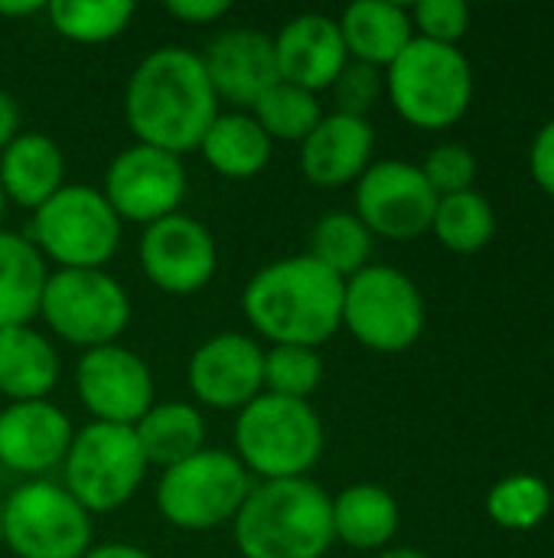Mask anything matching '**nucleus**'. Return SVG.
<instances>
[{"mask_svg": "<svg viewBox=\"0 0 554 558\" xmlns=\"http://www.w3.org/2000/svg\"><path fill=\"white\" fill-rule=\"evenodd\" d=\"M124 118L137 144H150L176 157L196 150L219 118V98L199 52L160 46L144 56L124 88Z\"/></svg>", "mask_w": 554, "mask_h": 558, "instance_id": "obj_1", "label": "nucleus"}, {"mask_svg": "<svg viewBox=\"0 0 554 558\" xmlns=\"http://www.w3.org/2000/svg\"><path fill=\"white\" fill-rule=\"evenodd\" d=\"M346 281L310 255L278 258L245 284L242 307L248 324L271 347H323L343 327Z\"/></svg>", "mask_w": 554, "mask_h": 558, "instance_id": "obj_2", "label": "nucleus"}, {"mask_svg": "<svg viewBox=\"0 0 554 558\" xmlns=\"http://www.w3.org/2000/svg\"><path fill=\"white\" fill-rule=\"evenodd\" d=\"M232 530L245 558H323L336 543L330 494L307 477L251 487Z\"/></svg>", "mask_w": 554, "mask_h": 558, "instance_id": "obj_3", "label": "nucleus"}, {"mask_svg": "<svg viewBox=\"0 0 554 558\" xmlns=\"http://www.w3.org/2000/svg\"><path fill=\"white\" fill-rule=\"evenodd\" d=\"M323 454V422L310 402L261 392L235 418V458L261 481H294Z\"/></svg>", "mask_w": 554, "mask_h": 558, "instance_id": "obj_4", "label": "nucleus"}, {"mask_svg": "<svg viewBox=\"0 0 554 558\" xmlns=\"http://www.w3.org/2000/svg\"><path fill=\"white\" fill-rule=\"evenodd\" d=\"M385 92L408 124L451 128L470 108L473 69L457 46L415 36L385 69Z\"/></svg>", "mask_w": 554, "mask_h": 558, "instance_id": "obj_5", "label": "nucleus"}, {"mask_svg": "<svg viewBox=\"0 0 554 558\" xmlns=\"http://www.w3.org/2000/svg\"><path fill=\"white\" fill-rule=\"evenodd\" d=\"M248 494L251 474L242 468V461L229 451L202 448L199 454L160 474L157 510L176 530L206 533L232 523Z\"/></svg>", "mask_w": 554, "mask_h": 558, "instance_id": "obj_6", "label": "nucleus"}, {"mask_svg": "<svg viewBox=\"0 0 554 558\" xmlns=\"http://www.w3.org/2000/svg\"><path fill=\"white\" fill-rule=\"evenodd\" d=\"M26 239L59 268H104L121 245V219L101 190L65 183L33 213Z\"/></svg>", "mask_w": 554, "mask_h": 558, "instance_id": "obj_7", "label": "nucleus"}, {"mask_svg": "<svg viewBox=\"0 0 554 558\" xmlns=\"http://www.w3.org/2000/svg\"><path fill=\"white\" fill-rule=\"evenodd\" d=\"M39 317L46 327L82 350L118 343L131 324V298L104 268H56L46 281Z\"/></svg>", "mask_w": 554, "mask_h": 558, "instance_id": "obj_8", "label": "nucleus"}, {"mask_svg": "<svg viewBox=\"0 0 554 558\" xmlns=\"http://www.w3.org/2000/svg\"><path fill=\"white\" fill-rule=\"evenodd\" d=\"M62 468V487L88 513H111L137 494L150 464L137 445L134 428L91 422L72 435Z\"/></svg>", "mask_w": 554, "mask_h": 558, "instance_id": "obj_9", "label": "nucleus"}, {"mask_svg": "<svg viewBox=\"0 0 554 558\" xmlns=\"http://www.w3.org/2000/svg\"><path fill=\"white\" fill-rule=\"evenodd\" d=\"M343 327L366 350L405 353L421 340L424 298L405 271L366 265L343 288Z\"/></svg>", "mask_w": 554, "mask_h": 558, "instance_id": "obj_10", "label": "nucleus"}, {"mask_svg": "<svg viewBox=\"0 0 554 558\" xmlns=\"http://www.w3.org/2000/svg\"><path fill=\"white\" fill-rule=\"evenodd\" d=\"M3 546L16 558H82L91 513L52 481H29L3 500Z\"/></svg>", "mask_w": 554, "mask_h": 558, "instance_id": "obj_11", "label": "nucleus"}, {"mask_svg": "<svg viewBox=\"0 0 554 558\" xmlns=\"http://www.w3.org/2000/svg\"><path fill=\"white\" fill-rule=\"evenodd\" d=\"M101 193L121 222H160L180 213L186 196L183 157L150 144H131L108 163Z\"/></svg>", "mask_w": 554, "mask_h": 558, "instance_id": "obj_12", "label": "nucleus"}, {"mask_svg": "<svg viewBox=\"0 0 554 558\" xmlns=\"http://www.w3.org/2000/svg\"><path fill=\"white\" fill-rule=\"evenodd\" d=\"M438 193L421 167L405 160H376L356 180V216L372 235L411 242L434 222Z\"/></svg>", "mask_w": 554, "mask_h": 558, "instance_id": "obj_13", "label": "nucleus"}, {"mask_svg": "<svg viewBox=\"0 0 554 558\" xmlns=\"http://www.w3.org/2000/svg\"><path fill=\"white\" fill-rule=\"evenodd\" d=\"M75 389L85 412L104 425L134 428L153 405L150 366L121 343L85 350L75 366Z\"/></svg>", "mask_w": 554, "mask_h": 558, "instance_id": "obj_14", "label": "nucleus"}, {"mask_svg": "<svg viewBox=\"0 0 554 558\" xmlns=\"http://www.w3.org/2000/svg\"><path fill=\"white\" fill-rule=\"evenodd\" d=\"M216 265H219L216 239L199 219L186 213H173L160 222L144 226L140 268L147 281L163 294L186 298L202 291L212 281Z\"/></svg>", "mask_w": 554, "mask_h": 558, "instance_id": "obj_15", "label": "nucleus"}, {"mask_svg": "<svg viewBox=\"0 0 554 558\" xmlns=\"http://www.w3.org/2000/svg\"><path fill=\"white\" fill-rule=\"evenodd\" d=\"M193 396L219 412H242L264 392V350L245 333H216L189 360Z\"/></svg>", "mask_w": 554, "mask_h": 558, "instance_id": "obj_16", "label": "nucleus"}, {"mask_svg": "<svg viewBox=\"0 0 554 558\" xmlns=\"http://www.w3.org/2000/svg\"><path fill=\"white\" fill-rule=\"evenodd\" d=\"M199 59L216 98L242 108H251L274 82H281L274 39L251 26H232L219 33Z\"/></svg>", "mask_w": 554, "mask_h": 558, "instance_id": "obj_17", "label": "nucleus"}, {"mask_svg": "<svg viewBox=\"0 0 554 558\" xmlns=\"http://www.w3.org/2000/svg\"><path fill=\"white\" fill-rule=\"evenodd\" d=\"M72 435L69 415L49 399L10 402L0 412V464L39 481L65 461Z\"/></svg>", "mask_w": 554, "mask_h": 558, "instance_id": "obj_18", "label": "nucleus"}, {"mask_svg": "<svg viewBox=\"0 0 554 558\" xmlns=\"http://www.w3.org/2000/svg\"><path fill=\"white\" fill-rule=\"evenodd\" d=\"M271 39L281 82L313 95L327 92L349 62L340 23L323 13H300L287 20Z\"/></svg>", "mask_w": 554, "mask_h": 558, "instance_id": "obj_19", "label": "nucleus"}, {"mask_svg": "<svg viewBox=\"0 0 554 558\" xmlns=\"http://www.w3.org/2000/svg\"><path fill=\"white\" fill-rule=\"evenodd\" d=\"M376 131L369 118L323 114L320 124L300 144V170L320 190H340L356 183L372 163Z\"/></svg>", "mask_w": 554, "mask_h": 558, "instance_id": "obj_20", "label": "nucleus"}, {"mask_svg": "<svg viewBox=\"0 0 554 558\" xmlns=\"http://www.w3.org/2000/svg\"><path fill=\"white\" fill-rule=\"evenodd\" d=\"M65 186V157L59 144L39 131H20L0 150V190L7 203L36 213Z\"/></svg>", "mask_w": 554, "mask_h": 558, "instance_id": "obj_21", "label": "nucleus"}, {"mask_svg": "<svg viewBox=\"0 0 554 558\" xmlns=\"http://www.w3.org/2000/svg\"><path fill=\"white\" fill-rule=\"evenodd\" d=\"M336 23L349 59L376 69H389L415 39L408 10L389 0H356L343 10Z\"/></svg>", "mask_w": 554, "mask_h": 558, "instance_id": "obj_22", "label": "nucleus"}, {"mask_svg": "<svg viewBox=\"0 0 554 558\" xmlns=\"http://www.w3.org/2000/svg\"><path fill=\"white\" fill-rule=\"evenodd\" d=\"M59 379L56 347L26 327L0 330V392L10 402H39L52 392Z\"/></svg>", "mask_w": 554, "mask_h": 558, "instance_id": "obj_23", "label": "nucleus"}, {"mask_svg": "<svg viewBox=\"0 0 554 558\" xmlns=\"http://www.w3.org/2000/svg\"><path fill=\"white\" fill-rule=\"evenodd\" d=\"M333 510V536L349 549L369 553L385 549L398 533V504L379 484H353L343 494L330 497Z\"/></svg>", "mask_w": 554, "mask_h": 558, "instance_id": "obj_24", "label": "nucleus"}, {"mask_svg": "<svg viewBox=\"0 0 554 558\" xmlns=\"http://www.w3.org/2000/svg\"><path fill=\"white\" fill-rule=\"evenodd\" d=\"M46 281L49 271L39 248L26 235L0 229V330L26 327L39 317Z\"/></svg>", "mask_w": 554, "mask_h": 558, "instance_id": "obj_25", "label": "nucleus"}, {"mask_svg": "<svg viewBox=\"0 0 554 558\" xmlns=\"http://www.w3.org/2000/svg\"><path fill=\"white\" fill-rule=\"evenodd\" d=\"M202 160L229 180H248L258 177L271 160V137L261 131V124L245 111H229L212 121L206 137L199 141Z\"/></svg>", "mask_w": 554, "mask_h": 558, "instance_id": "obj_26", "label": "nucleus"}, {"mask_svg": "<svg viewBox=\"0 0 554 558\" xmlns=\"http://www.w3.org/2000/svg\"><path fill=\"white\" fill-rule=\"evenodd\" d=\"M134 435H137V445H140L147 464H157L160 471L183 464L186 458H193L206 448V422L186 402L150 405L144 412V418L134 425Z\"/></svg>", "mask_w": 554, "mask_h": 558, "instance_id": "obj_27", "label": "nucleus"}, {"mask_svg": "<svg viewBox=\"0 0 554 558\" xmlns=\"http://www.w3.org/2000/svg\"><path fill=\"white\" fill-rule=\"evenodd\" d=\"M431 232L438 235V242L444 248H451L457 255H470V252H480L483 245H490V239L496 232V213H493L490 199L477 190L438 196Z\"/></svg>", "mask_w": 554, "mask_h": 558, "instance_id": "obj_28", "label": "nucleus"}, {"mask_svg": "<svg viewBox=\"0 0 554 558\" xmlns=\"http://www.w3.org/2000/svg\"><path fill=\"white\" fill-rule=\"evenodd\" d=\"M317 265L333 271L336 278L349 281L369 265L372 255V232L362 226L356 213H330L310 229V252Z\"/></svg>", "mask_w": 554, "mask_h": 558, "instance_id": "obj_29", "label": "nucleus"}, {"mask_svg": "<svg viewBox=\"0 0 554 558\" xmlns=\"http://www.w3.org/2000/svg\"><path fill=\"white\" fill-rule=\"evenodd\" d=\"M49 23L72 43H108L127 29L137 7L131 0H52L46 3Z\"/></svg>", "mask_w": 554, "mask_h": 558, "instance_id": "obj_30", "label": "nucleus"}, {"mask_svg": "<svg viewBox=\"0 0 554 558\" xmlns=\"http://www.w3.org/2000/svg\"><path fill=\"white\" fill-rule=\"evenodd\" d=\"M251 118L261 124V131L271 141H294L304 144L307 134L320 124L323 108L320 98L307 88L287 85V82H274L255 105H251Z\"/></svg>", "mask_w": 554, "mask_h": 558, "instance_id": "obj_31", "label": "nucleus"}, {"mask_svg": "<svg viewBox=\"0 0 554 558\" xmlns=\"http://www.w3.org/2000/svg\"><path fill=\"white\" fill-rule=\"evenodd\" d=\"M549 510H552V490L535 474L503 477L487 497V513L503 530H519V533L535 530L549 517Z\"/></svg>", "mask_w": 554, "mask_h": 558, "instance_id": "obj_32", "label": "nucleus"}, {"mask_svg": "<svg viewBox=\"0 0 554 558\" xmlns=\"http://www.w3.org/2000/svg\"><path fill=\"white\" fill-rule=\"evenodd\" d=\"M323 383V360L313 347H271L264 350V392L281 399L310 402Z\"/></svg>", "mask_w": 554, "mask_h": 558, "instance_id": "obj_33", "label": "nucleus"}, {"mask_svg": "<svg viewBox=\"0 0 554 558\" xmlns=\"http://www.w3.org/2000/svg\"><path fill=\"white\" fill-rule=\"evenodd\" d=\"M424 180L431 183V190L438 196H451V193H464L473 190L477 180V157L470 147L464 144H438L424 163H421Z\"/></svg>", "mask_w": 554, "mask_h": 558, "instance_id": "obj_34", "label": "nucleus"}, {"mask_svg": "<svg viewBox=\"0 0 554 558\" xmlns=\"http://www.w3.org/2000/svg\"><path fill=\"white\" fill-rule=\"evenodd\" d=\"M411 26L421 39L457 46L470 29V7L464 0H421L411 7Z\"/></svg>", "mask_w": 554, "mask_h": 558, "instance_id": "obj_35", "label": "nucleus"}, {"mask_svg": "<svg viewBox=\"0 0 554 558\" xmlns=\"http://www.w3.org/2000/svg\"><path fill=\"white\" fill-rule=\"evenodd\" d=\"M382 88H385L382 69L366 65V62H353V59L346 62V69L330 85V92L336 98V111L340 114H353V118H366L376 108Z\"/></svg>", "mask_w": 554, "mask_h": 558, "instance_id": "obj_36", "label": "nucleus"}, {"mask_svg": "<svg viewBox=\"0 0 554 558\" xmlns=\"http://www.w3.org/2000/svg\"><path fill=\"white\" fill-rule=\"evenodd\" d=\"M529 170H532V180H535L549 196H554V118L535 134V141H532Z\"/></svg>", "mask_w": 554, "mask_h": 558, "instance_id": "obj_37", "label": "nucleus"}, {"mask_svg": "<svg viewBox=\"0 0 554 558\" xmlns=\"http://www.w3.org/2000/svg\"><path fill=\"white\" fill-rule=\"evenodd\" d=\"M167 13L176 16L180 23L206 26V23H216V20L229 16L232 13V3L229 0H170L167 3Z\"/></svg>", "mask_w": 554, "mask_h": 558, "instance_id": "obj_38", "label": "nucleus"}, {"mask_svg": "<svg viewBox=\"0 0 554 558\" xmlns=\"http://www.w3.org/2000/svg\"><path fill=\"white\" fill-rule=\"evenodd\" d=\"M20 134V108L10 92L0 88V150Z\"/></svg>", "mask_w": 554, "mask_h": 558, "instance_id": "obj_39", "label": "nucleus"}, {"mask_svg": "<svg viewBox=\"0 0 554 558\" xmlns=\"http://www.w3.org/2000/svg\"><path fill=\"white\" fill-rule=\"evenodd\" d=\"M82 558H150L144 549L131 546V543H101V546H91Z\"/></svg>", "mask_w": 554, "mask_h": 558, "instance_id": "obj_40", "label": "nucleus"}, {"mask_svg": "<svg viewBox=\"0 0 554 558\" xmlns=\"http://www.w3.org/2000/svg\"><path fill=\"white\" fill-rule=\"evenodd\" d=\"M46 10V3L39 0H23V3H0V16H29V13H39Z\"/></svg>", "mask_w": 554, "mask_h": 558, "instance_id": "obj_41", "label": "nucleus"}, {"mask_svg": "<svg viewBox=\"0 0 554 558\" xmlns=\"http://www.w3.org/2000/svg\"><path fill=\"white\" fill-rule=\"evenodd\" d=\"M376 558H428L424 553H418V549H385V553H379Z\"/></svg>", "mask_w": 554, "mask_h": 558, "instance_id": "obj_42", "label": "nucleus"}, {"mask_svg": "<svg viewBox=\"0 0 554 558\" xmlns=\"http://www.w3.org/2000/svg\"><path fill=\"white\" fill-rule=\"evenodd\" d=\"M3 213H7V196H3V190H0V229H3Z\"/></svg>", "mask_w": 554, "mask_h": 558, "instance_id": "obj_43", "label": "nucleus"}, {"mask_svg": "<svg viewBox=\"0 0 554 558\" xmlns=\"http://www.w3.org/2000/svg\"><path fill=\"white\" fill-rule=\"evenodd\" d=\"M0 546H3V500H0Z\"/></svg>", "mask_w": 554, "mask_h": 558, "instance_id": "obj_44", "label": "nucleus"}]
</instances>
